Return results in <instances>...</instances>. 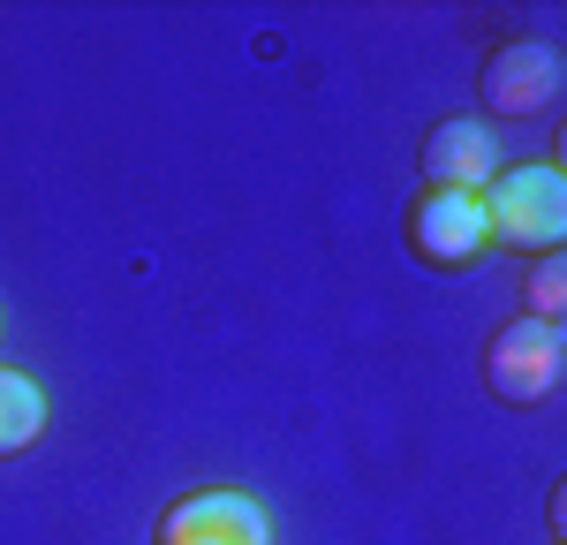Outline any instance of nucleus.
I'll list each match as a JSON object with an SVG mask.
<instances>
[{
	"label": "nucleus",
	"instance_id": "1",
	"mask_svg": "<svg viewBox=\"0 0 567 545\" xmlns=\"http://www.w3.org/2000/svg\"><path fill=\"white\" fill-rule=\"evenodd\" d=\"M484 197V227L499 250H523V258H553L567 243V182L553 160H523V167H499L477 189Z\"/></svg>",
	"mask_w": 567,
	"mask_h": 545
},
{
	"label": "nucleus",
	"instance_id": "2",
	"mask_svg": "<svg viewBox=\"0 0 567 545\" xmlns=\"http://www.w3.org/2000/svg\"><path fill=\"white\" fill-rule=\"evenodd\" d=\"M560 363H567L560 326H545V318H507V326L484 341V387H492V402H507V409H537L560 387Z\"/></svg>",
	"mask_w": 567,
	"mask_h": 545
},
{
	"label": "nucleus",
	"instance_id": "3",
	"mask_svg": "<svg viewBox=\"0 0 567 545\" xmlns=\"http://www.w3.org/2000/svg\"><path fill=\"white\" fill-rule=\"evenodd\" d=\"M409 250H416V266H432V272L477 266L484 250H492L484 197H470V189H416V205H409Z\"/></svg>",
	"mask_w": 567,
	"mask_h": 545
},
{
	"label": "nucleus",
	"instance_id": "4",
	"mask_svg": "<svg viewBox=\"0 0 567 545\" xmlns=\"http://www.w3.org/2000/svg\"><path fill=\"white\" fill-rule=\"evenodd\" d=\"M152 545H272V515H265V500L235 493V485H205V493H182L152 523Z\"/></svg>",
	"mask_w": 567,
	"mask_h": 545
},
{
	"label": "nucleus",
	"instance_id": "5",
	"mask_svg": "<svg viewBox=\"0 0 567 545\" xmlns=\"http://www.w3.org/2000/svg\"><path fill=\"white\" fill-rule=\"evenodd\" d=\"M484 106L492 114H507V122H529V114H545L553 106V91H560V53L545 39H507L492 45V61H484Z\"/></svg>",
	"mask_w": 567,
	"mask_h": 545
},
{
	"label": "nucleus",
	"instance_id": "6",
	"mask_svg": "<svg viewBox=\"0 0 567 545\" xmlns=\"http://www.w3.org/2000/svg\"><path fill=\"white\" fill-rule=\"evenodd\" d=\"M416 160H424V189H470V197L507 167L492 122H477V114H446V122L424 136V152H416Z\"/></svg>",
	"mask_w": 567,
	"mask_h": 545
},
{
	"label": "nucleus",
	"instance_id": "7",
	"mask_svg": "<svg viewBox=\"0 0 567 545\" xmlns=\"http://www.w3.org/2000/svg\"><path fill=\"white\" fill-rule=\"evenodd\" d=\"M39 432H45V387L0 363V462H8V454H23Z\"/></svg>",
	"mask_w": 567,
	"mask_h": 545
},
{
	"label": "nucleus",
	"instance_id": "8",
	"mask_svg": "<svg viewBox=\"0 0 567 545\" xmlns=\"http://www.w3.org/2000/svg\"><path fill=\"white\" fill-rule=\"evenodd\" d=\"M560 311H567V266H560V250H553V258H537V272H529V311L523 318L560 326Z\"/></svg>",
	"mask_w": 567,
	"mask_h": 545
}]
</instances>
